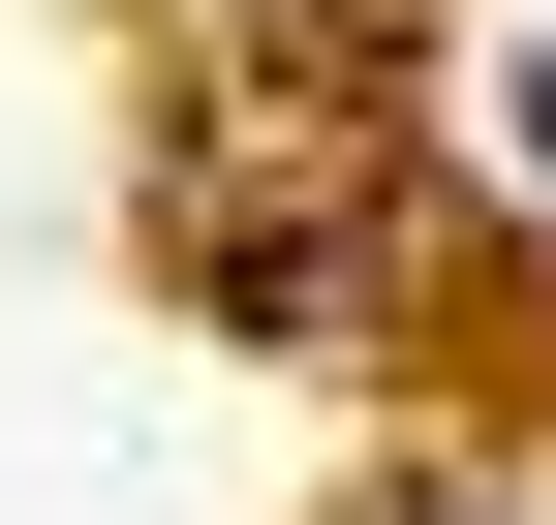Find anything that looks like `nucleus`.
Returning a JSON list of instances; mask_svg holds the SVG:
<instances>
[{
    "mask_svg": "<svg viewBox=\"0 0 556 525\" xmlns=\"http://www.w3.org/2000/svg\"><path fill=\"white\" fill-rule=\"evenodd\" d=\"M526 155H556V62H526Z\"/></svg>",
    "mask_w": 556,
    "mask_h": 525,
    "instance_id": "nucleus-2",
    "label": "nucleus"
},
{
    "mask_svg": "<svg viewBox=\"0 0 556 525\" xmlns=\"http://www.w3.org/2000/svg\"><path fill=\"white\" fill-rule=\"evenodd\" d=\"M402 525H526V495H402Z\"/></svg>",
    "mask_w": 556,
    "mask_h": 525,
    "instance_id": "nucleus-1",
    "label": "nucleus"
}]
</instances>
